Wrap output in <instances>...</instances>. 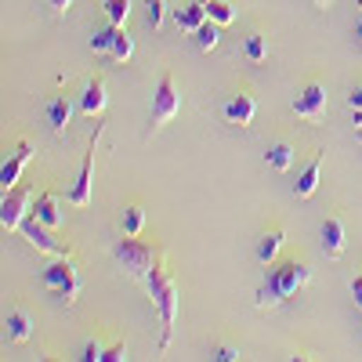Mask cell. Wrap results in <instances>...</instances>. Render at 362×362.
<instances>
[{
    "label": "cell",
    "mask_w": 362,
    "mask_h": 362,
    "mask_svg": "<svg viewBox=\"0 0 362 362\" xmlns=\"http://www.w3.org/2000/svg\"><path fill=\"white\" fill-rule=\"evenodd\" d=\"M116 62H127V58L134 54V40H131V33L124 25H116V33H112V51H109Z\"/></svg>",
    "instance_id": "23"
},
{
    "label": "cell",
    "mask_w": 362,
    "mask_h": 362,
    "mask_svg": "<svg viewBox=\"0 0 362 362\" xmlns=\"http://www.w3.org/2000/svg\"><path fill=\"white\" fill-rule=\"evenodd\" d=\"M293 112H297L300 119H319V116L326 112V87H322V83L300 87L297 98H293Z\"/></svg>",
    "instance_id": "9"
},
{
    "label": "cell",
    "mask_w": 362,
    "mask_h": 362,
    "mask_svg": "<svg viewBox=\"0 0 362 362\" xmlns=\"http://www.w3.org/2000/svg\"><path fill=\"white\" fill-rule=\"evenodd\" d=\"M315 4H319V8H326V4H329V0H315Z\"/></svg>",
    "instance_id": "36"
},
{
    "label": "cell",
    "mask_w": 362,
    "mask_h": 362,
    "mask_svg": "<svg viewBox=\"0 0 362 362\" xmlns=\"http://www.w3.org/2000/svg\"><path fill=\"white\" fill-rule=\"evenodd\" d=\"M69 116H73V105L66 95H58L47 102V119H51V131H66L69 127Z\"/></svg>",
    "instance_id": "18"
},
{
    "label": "cell",
    "mask_w": 362,
    "mask_h": 362,
    "mask_svg": "<svg viewBox=\"0 0 362 362\" xmlns=\"http://www.w3.org/2000/svg\"><path fill=\"white\" fill-rule=\"evenodd\" d=\"M308 279H312V268H308L305 261H297V257L279 261L276 268H268L264 283L257 286V308H276V305H283V300H290Z\"/></svg>",
    "instance_id": "1"
},
{
    "label": "cell",
    "mask_w": 362,
    "mask_h": 362,
    "mask_svg": "<svg viewBox=\"0 0 362 362\" xmlns=\"http://www.w3.org/2000/svg\"><path fill=\"white\" fill-rule=\"evenodd\" d=\"M254 112H257V102H254V95H247V90H239V95H232L225 102V119L228 124L247 127V124H254Z\"/></svg>",
    "instance_id": "11"
},
{
    "label": "cell",
    "mask_w": 362,
    "mask_h": 362,
    "mask_svg": "<svg viewBox=\"0 0 362 362\" xmlns=\"http://www.w3.org/2000/svg\"><path fill=\"white\" fill-rule=\"evenodd\" d=\"M145 286H148V297H153V305L160 312V348L170 344V334H174V322H177V305H181V297H177V286L174 279L167 276V272L156 264L153 272L145 276Z\"/></svg>",
    "instance_id": "2"
},
{
    "label": "cell",
    "mask_w": 362,
    "mask_h": 362,
    "mask_svg": "<svg viewBox=\"0 0 362 362\" xmlns=\"http://www.w3.org/2000/svg\"><path fill=\"white\" fill-rule=\"evenodd\" d=\"M206 18H210L206 4H199V0H192V4H185V8H174V22H177V29H185V33H196Z\"/></svg>",
    "instance_id": "13"
},
{
    "label": "cell",
    "mask_w": 362,
    "mask_h": 362,
    "mask_svg": "<svg viewBox=\"0 0 362 362\" xmlns=\"http://www.w3.org/2000/svg\"><path fill=\"white\" fill-rule=\"evenodd\" d=\"M102 351H105V348H102L98 341H87V348H83V358H87V362H102Z\"/></svg>",
    "instance_id": "31"
},
{
    "label": "cell",
    "mask_w": 362,
    "mask_h": 362,
    "mask_svg": "<svg viewBox=\"0 0 362 362\" xmlns=\"http://www.w3.org/2000/svg\"><path fill=\"white\" fill-rule=\"evenodd\" d=\"M351 297H355V305L362 308V279H351Z\"/></svg>",
    "instance_id": "33"
},
{
    "label": "cell",
    "mask_w": 362,
    "mask_h": 362,
    "mask_svg": "<svg viewBox=\"0 0 362 362\" xmlns=\"http://www.w3.org/2000/svg\"><path fill=\"white\" fill-rule=\"evenodd\" d=\"M199 4H210V0H199Z\"/></svg>",
    "instance_id": "38"
},
{
    "label": "cell",
    "mask_w": 362,
    "mask_h": 362,
    "mask_svg": "<svg viewBox=\"0 0 362 362\" xmlns=\"http://www.w3.org/2000/svg\"><path fill=\"white\" fill-rule=\"evenodd\" d=\"M192 37H196V47H199V51H214V47H218V40H221V25L206 18Z\"/></svg>",
    "instance_id": "21"
},
{
    "label": "cell",
    "mask_w": 362,
    "mask_h": 362,
    "mask_svg": "<svg viewBox=\"0 0 362 362\" xmlns=\"http://www.w3.org/2000/svg\"><path fill=\"white\" fill-rule=\"evenodd\" d=\"M348 105H351V112H355V127H362V83L348 95Z\"/></svg>",
    "instance_id": "30"
},
{
    "label": "cell",
    "mask_w": 362,
    "mask_h": 362,
    "mask_svg": "<svg viewBox=\"0 0 362 362\" xmlns=\"http://www.w3.org/2000/svg\"><path fill=\"white\" fill-rule=\"evenodd\" d=\"M145 22L153 25V29H160V22H163V8H167V0H145Z\"/></svg>",
    "instance_id": "28"
},
{
    "label": "cell",
    "mask_w": 362,
    "mask_h": 362,
    "mask_svg": "<svg viewBox=\"0 0 362 362\" xmlns=\"http://www.w3.org/2000/svg\"><path fill=\"white\" fill-rule=\"evenodd\" d=\"M127 15H131V0H105V18L112 25H124Z\"/></svg>",
    "instance_id": "26"
},
{
    "label": "cell",
    "mask_w": 362,
    "mask_h": 362,
    "mask_svg": "<svg viewBox=\"0 0 362 362\" xmlns=\"http://www.w3.org/2000/svg\"><path fill=\"white\" fill-rule=\"evenodd\" d=\"M33 218H40L47 228H58V225H62V214H58V199H54V192H40V196H37V203H33Z\"/></svg>",
    "instance_id": "16"
},
{
    "label": "cell",
    "mask_w": 362,
    "mask_h": 362,
    "mask_svg": "<svg viewBox=\"0 0 362 362\" xmlns=\"http://www.w3.org/2000/svg\"><path fill=\"white\" fill-rule=\"evenodd\" d=\"M112 257L124 264L134 279H145L148 272L156 268V250L148 247V243H141L138 235H124V239H116L112 243Z\"/></svg>",
    "instance_id": "3"
},
{
    "label": "cell",
    "mask_w": 362,
    "mask_h": 362,
    "mask_svg": "<svg viewBox=\"0 0 362 362\" xmlns=\"http://www.w3.org/2000/svg\"><path fill=\"white\" fill-rule=\"evenodd\" d=\"M29 337H33V319H29L25 312H11V315H8V341L22 344V341H29Z\"/></svg>",
    "instance_id": "19"
},
{
    "label": "cell",
    "mask_w": 362,
    "mask_h": 362,
    "mask_svg": "<svg viewBox=\"0 0 362 362\" xmlns=\"http://www.w3.org/2000/svg\"><path fill=\"white\" fill-rule=\"evenodd\" d=\"M344 221L341 218H326L322 221V250H326V257H341L344 254Z\"/></svg>",
    "instance_id": "12"
},
{
    "label": "cell",
    "mask_w": 362,
    "mask_h": 362,
    "mask_svg": "<svg viewBox=\"0 0 362 362\" xmlns=\"http://www.w3.org/2000/svg\"><path fill=\"white\" fill-rule=\"evenodd\" d=\"M29 214H33V192H29L25 185L8 189L4 203H0V225H4V232H15Z\"/></svg>",
    "instance_id": "5"
},
{
    "label": "cell",
    "mask_w": 362,
    "mask_h": 362,
    "mask_svg": "<svg viewBox=\"0 0 362 362\" xmlns=\"http://www.w3.org/2000/svg\"><path fill=\"white\" fill-rule=\"evenodd\" d=\"M29 160H33V145L18 141V148L11 153V160H4V167H0V185H4V192L18 185V174H22V167H25Z\"/></svg>",
    "instance_id": "10"
},
{
    "label": "cell",
    "mask_w": 362,
    "mask_h": 362,
    "mask_svg": "<svg viewBox=\"0 0 362 362\" xmlns=\"http://www.w3.org/2000/svg\"><path fill=\"white\" fill-rule=\"evenodd\" d=\"M355 138H358V141H362V127H358V131H355Z\"/></svg>",
    "instance_id": "37"
},
{
    "label": "cell",
    "mask_w": 362,
    "mask_h": 362,
    "mask_svg": "<svg viewBox=\"0 0 362 362\" xmlns=\"http://www.w3.org/2000/svg\"><path fill=\"white\" fill-rule=\"evenodd\" d=\"M206 15H210V22H218V25H228V22L235 18V11H232L228 0H210V4H206Z\"/></svg>",
    "instance_id": "25"
},
{
    "label": "cell",
    "mask_w": 362,
    "mask_h": 362,
    "mask_svg": "<svg viewBox=\"0 0 362 362\" xmlns=\"http://www.w3.org/2000/svg\"><path fill=\"white\" fill-rule=\"evenodd\" d=\"M119 228H124V235H138L145 228V210L138 203L124 206V214H119Z\"/></svg>",
    "instance_id": "22"
},
{
    "label": "cell",
    "mask_w": 362,
    "mask_h": 362,
    "mask_svg": "<svg viewBox=\"0 0 362 362\" xmlns=\"http://www.w3.org/2000/svg\"><path fill=\"white\" fill-rule=\"evenodd\" d=\"M214 358H218V362H235V358H239V351H235V348H228V344H221Z\"/></svg>",
    "instance_id": "32"
},
{
    "label": "cell",
    "mask_w": 362,
    "mask_h": 362,
    "mask_svg": "<svg viewBox=\"0 0 362 362\" xmlns=\"http://www.w3.org/2000/svg\"><path fill=\"white\" fill-rule=\"evenodd\" d=\"M264 54H268V37L264 33H254L247 40V62H264Z\"/></svg>",
    "instance_id": "27"
},
{
    "label": "cell",
    "mask_w": 362,
    "mask_h": 362,
    "mask_svg": "<svg viewBox=\"0 0 362 362\" xmlns=\"http://www.w3.org/2000/svg\"><path fill=\"white\" fill-rule=\"evenodd\" d=\"M47 4H51L54 11H69V8H73V0H47Z\"/></svg>",
    "instance_id": "34"
},
{
    "label": "cell",
    "mask_w": 362,
    "mask_h": 362,
    "mask_svg": "<svg viewBox=\"0 0 362 362\" xmlns=\"http://www.w3.org/2000/svg\"><path fill=\"white\" fill-rule=\"evenodd\" d=\"M18 232H22L40 254H51V257H62V254H66V243H62V239H54L51 228H47L40 218H33V214H29V218L18 225Z\"/></svg>",
    "instance_id": "8"
},
{
    "label": "cell",
    "mask_w": 362,
    "mask_h": 362,
    "mask_svg": "<svg viewBox=\"0 0 362 362\" xmlns=\"http://www.w3.org/2000/svg\"><path fill=\"white\" fill-rule=\"evenodd\" d=\"M119 358H127V344L124 341H116V344H109L102 351V362H119Z\"/></svg>",
    "instance_id": "29"
},
{
    "label": "cell",
    "mask_w": 362,
    "mask_h": 362,
    "mask_svg": "<svg viewBox=\"0 0 362 362\" xmlns=\"http://www.w3.org/2000/svg\"><path fill=\"white\" fill-rule=\"evenodd\" d=\"M102 131H105V127H102V124H95V134H90V141H87V156H83L80 174H76L73 189H69V203H73V206H87V203H90V167H95V153H98Z\"/></svg>",
    "instance_id": "7"
},
{
    "label": "cell",
    "mask_w": 362,
    "mask_h": 362,
    "mask_svg": "<svg viewBox=\"0 0 362 362\" xmlns=\"http://www.w3.org/2000/svg\"><path fill=\"white\" fill-rule=\"evenodd\" d=\"M105 109V83L95 76L87 87H83V98H80V112L83 116H98Z\"/></svg>",
    "instance_id": "14"
},
{
    "label": "cell",
    "mask_w": 362,
    "mask_h": 362,
    "mask_svg": "<svg viewBox=\"0 0 362 362\" xmlns=\"http://www.w3.org/2000/svg\"><path fill=\"white\" fill-rule=\"evenodd\" d=\"M319 174H322V153H319V156H315L305 170H300V177L293 181V192H297L300 199H308V196L319 189Z\"/></svg>",
    "instance_id": "15"
},
{
    "label": "cell",
    "mask_w": 362,
    "mask_h": 362,
    "mask_svg": "<svg viewBox=\"0 0 362 362\" xmlns=\"http://www.w3.org/2000/svg\"><path fill=\"white\" fill-rule=\"evenodd\" d=\"M44 283L54 297H62V300H76L80 297V272L76 264L66 257V261H54L44 268Z\"/></svg>",
    "instance_id": "4"
},
{
    "label": "cell",
    "mask_w": 362,
    "mask_h": 362,
    "mask_svg": "<svg viewBox=\"0 0 362 362\" xmlns=\"http://www.w3.org/2000/svg\"><path fill=\"white\" fill-rule=\"evenodd\" d=\"M355 40H358V44H362V15H358V18H355Z\"/></svg>",
    "instance_id": "35"
},
{
    "label": "cell",
    "mask_w": 362,
    "mask_h": 362,
    "mask_svg": "<svg viewBox=\"0 0 362 362\" xmlns=\"http://www.w3.org/2000/svg\"><path fill=\"white\" fill-rule=\"evenodd\" d=\"M283 239H286L283 228L264 232V235L257 239V261H261V264H272V261H276V254H279V247H283Z\"/></svg>",
    "instance_id": "17"
},
{
    "label": "cell",
    "mask_w": 362,
    "mask_h": 362,
    "mask_svg": "<svg viewBox=\"0 0 362 362\" xmlns=\"http://www.w3.org/2000/svg\"><path fill=\"white\" fill-rule=\"evenodd\" d=\"M264 160H268V167L272 170H290V163H293V148L286 145V141H276V145H272L268 148V153H264Z\"/></svg>",
    "instance_id": "20"
},
{
    "label": "cell",
    "mask_w": 362,
    "mask_h": 362,
    "mask_svg": "<svg viewBox=\"0 0 362 362\" xmlns=\"http://www.w3.org/2000/svg\"><path fill=\"white\" fill-rule=\"evenodd\" d=\"M177 109H181L177 83H174V76H170V73H163V76H160V83H156V95H153V127L170 124V119L177 116Z\"/></svg>",
    "instance_id": "6"
},
{
    "label": "cell",
    "mask_w": 362,
    "mask_h": 362,
    "mask_svg": "<svg viewBox=\"0 0 362 362\" xmlns=\"http://www.w3.org/2000/svg\"><path fill=\"white\" fill-rule=\"evenodd\" d=\"M112 33H116L112 22L105 29H95V33H90V51H95V54H109L112 51Z\"/></svg>",
    "instance_id": "24"
}]
</instances>
